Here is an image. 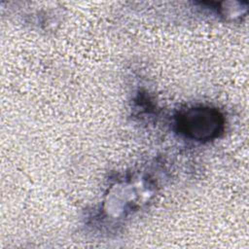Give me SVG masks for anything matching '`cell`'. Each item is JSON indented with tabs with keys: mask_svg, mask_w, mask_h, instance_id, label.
I'll list each match as a JSON object with an SVG mask.
<instances>
[{
	"mask_svg": "<svg viewBox=\"0 0 249 249\" xmlns=\"http://www.w3.org/2000/svg\"><path fill=\"white\" fill-rule=\"evenodd\" d=\"M176 124L185 136L203 141L219 135L224 127V118L218 110L200 106L182 111L177 117Z\"/></svg>",
	"mask_w": 249,
	"mask_h": 249,
	"instance_id": "6da1fadb",
	"label": "cell"
}]
</instances>
